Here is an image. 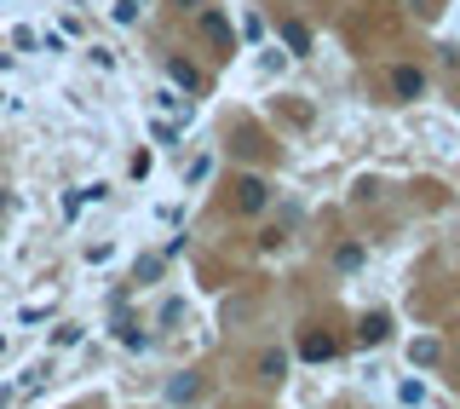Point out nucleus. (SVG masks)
Wrapping results in <instances>:
<instances>
[{"label":"nucleus","mask_w":460,"mask_h":409,"mask_svg":"<svg viewBox=\"0 0 460 409\" xmlns=\"http://www.w3.org/2000/svg\"><path fill=\"white\" fill-rule=\"evenodd\" d=\"M392 92H397V99H420V92H426V69L397 64V69H392Z\"/></svg>","instance_id":"1"},{"label":"nucleus","mask_w":460,"mask_h":409,"mask_svg":"<svg viewBox=\"0 0 460 409\" xmlns=\"http://www.w3.org/2000/svg\"><path fill=\"white\" fill-rule=\"evenodd\" d=\"M334 352H340V346H334L329 334H305V341H299V357H305V364H329Z\"/></svg>","instance_id":"2"},{"label":"nucleus","mask_w":460,"mask_h":409,"mask_svg":"<svg viewBox=\"0 0 460 409\" xmlns=\"http://www.w3.org/2000/svg\"><path fill=\"white\" fill-rule=\"evenodd\" d=\"M265 202H271V196H265L259 179H242V185H236V208H242V213H259Z\"/></svg>","instance_id":"3"},{"label":"nucleus","mask_w":460,"mask_h":409,"mask_svg":"<svg viewBox=\"0 0 460 409\" xmlns=\"http://www.w3.org/2000/svg\"><path fill=\"white\" fill-rule=\"evenodd\" d=\"M385 334H392V317H385V311H374V317H362V329H357V341L362 346H380Z\"/></svg>","instance_id":"4"},{"label":"nucleus","mask_w":460,"mask_h":409,"mask_svg":"<svg viewBox=\"0 0 460 409\" xmlns=\"http://www.w3.org/2000/svg\"><path fill=\"white\" fill-rule=\"evenodd\" d=\"M167 76H173L185 92H202V76H196V64H185V58H173V64H167Z\"/></svg>","instance_id":"5"},{"label":"nucleus","mask_w":460,"mask_h":409,"mask_svg":"<svg viewBox=\"0 0 460 409\" xmlns=\"http://www.w3.org/2000/svg\"><path fill=\"white\" fill-rule=\"evenodd\" d=\"M282 41H288V52H311V29H305V23H282Z\"/></svg>","instance_id":"6"},{"label":"nucleus","mask_w":460,"mask_h":409,"mask_svg":"<svg viewBox=\"0 0 460 409\" xmlns=\"http://www.w3.org/2000/svg\"><path fill=\"white\" fill-rule=\"evenodd\" d=\"M202 29H208L213 41H225V46H230V23L219 18V12H208V18H202Z\"/></svg>","instance_id":"7"},{"label":"nucleus","mask_w":460,"mask_h":409,"mask_svg":"<svg viewBox=\"0 0 460 409\" xmlns=\"http://www.w3.org/2000/svg\"><path fill=\"white\" fill-rule=\"evenodd\" d=\"M438 352H443L438 341H415V364H438Z\"/></svg>","instance_id":"8"},{"label":"nucleus","mask_w":460,"mask_h":409,"mask_svg":"<svg viewBox=\"0 0 460 409\" xmlns=\"http://www.w3.org/2000/svg\"><path fill=\"white\" fill-rule=\"evenodd\" d=\"M340 266H345V271H357V266H362V248H357V243H345V248H340Z\"/></svg>","instance_id":"9"},{"label":"nucleus","mask_w":460,"mask_h":409,"mask_svg":"<svg viewBox=\"0 0 460 409\" xmlns=\"http://www.w3.org/2000/svg\"><path fill=\"white\" fill-rule=\"evenodd\" d=\"M259 369H265V375L276 381V375H282V352H265V357H259Z\"/></svg>","instance_id":"10"},{"label":"nucleus","mask_w":460,"mask_h":409,"mask_svg":"<svg viewBox=\"0 0 460 409\" xmlns=\"http://www.w3.org/2000/svg\"><path fill=\"white\" fill-rule=\"evenodd\" d=\"M185 6H196V0H185Z\"/></svg>","instance_id":"11"}]
</instances>
